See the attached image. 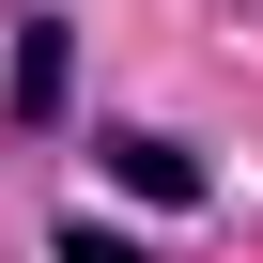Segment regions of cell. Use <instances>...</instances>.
Instances as JSON below:
<instances>
[{"label": "cell", "instance_id": "cell-1", "mask_svg": "<svg viewBox=\"0 0 263 263\" xmlns=\"http://www.w3.org/2000/svg\"><path fill=\"white\" fill-rule=\"evenodd\" d=\"M93 155H108V186H140V201H171V217L201 201V155H186V140H155V124H108Z\"/></svg>", "mask_w": 263, "mask_h": 263}, {"label": "cell", "instance_id": "cell-2", "mask_svg": "<svg viewBox=\"0 0 263 263\" xmlns=\"http://www.w3.org/2000/svg\"><path fill=\"white\" fill-rule=\"evenodd\" d=\"M16 124H62V16H31L16 31V93H0Z\"/></svg>", "mask_w": 263, "mask_h": 263}, {"label": "cell", "instance_id": "cell-3", "mask_svg": "<svg viewBox=\"0 0 263 263\" xmlns=\"http://www.w3.org/2000/svg\"><path fill=\"white\" fill-rule=\"evenodd\" d=\"M62 263H140V248H124V232H93V217H78V232H62Z\"/></svg>", "mask_w": 263, "mask_h": 263}]
</instances>
